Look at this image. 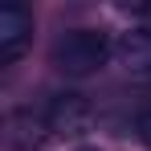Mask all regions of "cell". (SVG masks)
<instances>
[{
    "instance_id": "cell-1",
    "label": "cell",
    "mask_w": 151,
    "mask_h": 151,
    "mask_svg": "<svg viewBox=\"0 0 151 151\" xmlns=\"http://www.w3.org/2000/svg\"><path fill=\"white\" fill-rule=\"evenodd\" d=\"M110 53H114V45L102 29H70L53 41V65L70 78H86L102 70Z\"/></svg>"
},
{
    "instance_id": "cell-2",
    "label": "cell",
    "mask_w": 151,
    "mask_h": 151,
    "mask_svg": "<svg viewBox=\"0 0 151 151\" xmlns=\"http://www.w3.org/2000/svg\"><path fill=\"white\" fill-rule=\"evenodd\" d=\"M45 123H49L53 135H82L90 119H94V110H90V98L86 94H78V90H61V94H53L45 102Z\"/></svg>"
},
{
    "instance_id": "cell-3",
    "label": "cell",
    "mask_w": 151,
    "mask_h": 151,
    "mask_svg": "<svg viewBox=\"0 0 151 151\" xmlns=\"http://www.w3.org/2000/svg\"><path fill=\"white\" fill-rule=\"evenodd\" d=\"M114 57L131 78L151 82V29H131L114 41Z\"/></svg>"
},
{
    "instance_id": "cell-4",
    "label": "cell",
    "mask_w": 151,
    "mask_h": 151,
    "mask_svg": "<svg viewBox=\"0 0 151 151\" xmlns=\"http://www.w3.org/2000/svg\"><path fill=\"white\" fill-rule=\"evenodd\" d=\"M29 33H33V17H29L25 4H4L0 8V57L4 61H17L25 49Z\"/></svg>"
},
{
    "instance_id": "cell-5",
    "label": "cell",
    "mask_w": 151,
    "mask_h": 151,
    "mask_svg": "<svg viewBox=\"0 0 151 151\" xmlns=\"http://www.w3.org/2000/svg\"><path fill=\"white\" fill-rule=\"evenodd\" d=\"M49 135L53 131H49V123H45V114H33V110L8 114V143L17 151H37Z\"/></svg>"
},
{
    "instance_id": "cell-6",
    "label": "cell",
    "mask_w": 151,
    "mask_h": 151,
    "mask_svg": "<svg viewBox=\"0 0 151 151\" xmlns=\"http://www.w3.org/2000/svg\"><path fill=\"white\" fill-rule=\"evenodd\" d=\"M135 131H139L143 147H151V106H147V110H139V119H135Z\"/></svg>"
},
{
    "instance_id": "cell-7",
    "label": "cell",
    "mask_w": 151,
    "mask_h": 151,
    "mask_svg": "<svg viewBox=\"0 0 151 151\" xmlns=\"http://www.w3.org/2000/svg\"><path fill=\"white\" fill-rule=\"evenodd\" d=\"M78 151H98V147H78Z\"/></svg>"
}]
</instances>
